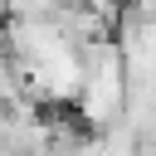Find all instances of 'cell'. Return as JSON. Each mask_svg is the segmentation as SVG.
Masks as SVG:
<instances>
[{
    "label": "cell",
    "mask_w": 156,
    "mask_h": 156,
    "mask_svg": "<svg viewBox=\"0 0 156 156\" xmlns=\"http://www.w3.org/2000/svg\"><path fill=\"white\" fill-rule=\"evenodd\" d=\"M5 20H10V0H0V24H5Z\"/></svg>",
    "instance_id": "1"
}]
</instances>
